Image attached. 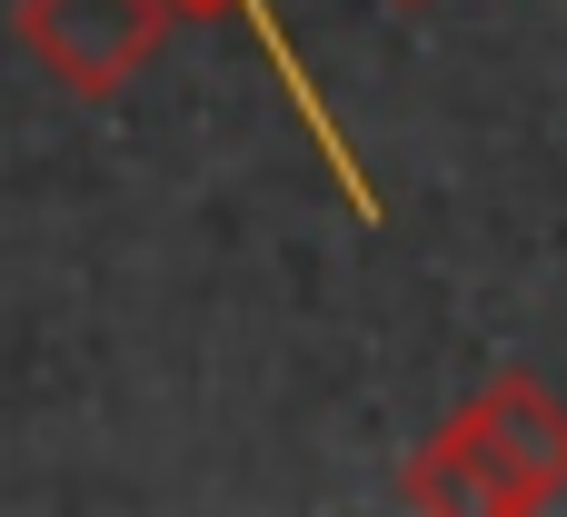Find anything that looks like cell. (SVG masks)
Here are the masks:
<instances>
[{"label":"cell","instance_id":"6da1fadb","mask_svg":"<svg viewBox=\"0 0 567 517\" xmlns=\"http://www.w3.org/2000/svg\"><path fill=\"white\" fill-rule=\"evenodd\" d=\"M169 0H20V50L70 100H120L169 50Z\"/></svg>","mask_w":567,"mask_h":517},{"label":"cell","instance_id":"7a4b0ae2","mask_svg":"<svg viewBox=\"0 0 567 517\" xmlns=\"http://www.w3.org/2000/svg\"><path fill=\"white\" fill-rule=\"evenodd\" d=\"M169 10H179V20H239V30H249V50L269 60V80L289 90V120L309 130V149H319V169L339 179V199H349V219H359V229H379L389 209H379V189H369V169H359V149H349V130H339V110H329V90H319V80H309V60L289 50V30H279V10H269V0H169Z\"/></svg>","mask_w":567,"mask_h":517},{"label":"cell","instance_id":"3957f363","mask_svg":"<svg viewBox=\"0 0 567 517\" xmlns=\"http://www.w3.org/2000/svg\"><path fill=\"white\" fill-rule=\"evenodd\" d=\"M468 428H478V448L498 458V478H508V508H548L567 498V409L528 379V369H498L468 409H458Z\"/></svg>","mask_w":567,"mask_h":517},{"label":"cell","instance_id":"277c9868","mask_svg":"<svg viewBox=\"0 0 567 517\" xmlns=\"http://www.w3.org/2000/svg\"><path fill=\"white\" fill-rule=\"evenodd\" d=\"M409 508H439V517H518L508 508V478H498V458L478 448V428L449 409L419 448H409Z\"/></svg>","mask_w":567,"mask_h":517},{"label":"cell","instance_id":"5b68a950","mask_svg":"<svg viewBox=\"0 0 567 517\" xmlns=\"http://www.w3.org/2000/svg\"><path fill=\"white\" fill-rule=\"evenodd\" d=\"M389 10H429V0H389Z\"/></svg>","mask_w":567,"mask_h":517}]
</instances>
